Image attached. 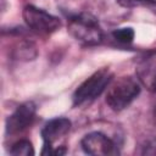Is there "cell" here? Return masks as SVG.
Returning <instances> with one entry per match:
<instances>
[{"instance_id":"1","label":"cell","mask_w":156,"mask_h":156,"mask_svg":"<svg viewBox=\"0 0 156 156\" xmlns=\"http://www.w3.org/2000/svg\"><path fill=\"white\" fill-rule=\"evenodd\" d=\"M140 85L132 77H122L113 82L107 89L106 102L113 111H121L130 105L139 95Z\"/></svg>"},{"instance_id":"2","label":"cell","mask_w":156,"mask_h":156,"mask_svg":"<svg viewBox=\"0 0 156 156\" xmlns=\"http://www.w3.org/2000/svg\"><path fill=\"white\" fill-rule=\"evenodd\" d=\"M68 32L76 40L85 45H96L102 40V30L98 20L89 13L72 17L68 22Z\"/></svg>"},{"instance_id":"3","label":"cell","mask_w":156,"mask_h":156,"mask_svg":"<svg viewBox=\"0 0 156 156\" xmlns=\"http://www.w3.org/2000/svg\"><path fill=\"white\" fill-rule=\"evenodd\" d=\"M112 73L108 68H101L85 79L73 94V104L82 105L98 98L111 83Z\"/></svg>"},{"instance_id":"4","label":"cell","mask_w":156,"mask_h":156,"mask_svg":"<svg viewBox=\"0 0 156 156\" xmlns=\"http://www.w3.org/2000/svg\"><path fill=\"white\" fill-rule=\"evenodd\" d=\"M23 20L29 28L39 33H51L60 27V20L57 17L33 5L23 9Z\"/></svg>"},{"instance_id":"5","label":"cell","mask_w":156,"mask_h":156,"mask_svg":"<svg viewBox=\"0 0 156 156\" xmlns=\"http://www.w3.org/2000/svg\"><path fill=\"white\" fill-rule=\"evenodd\" d=\"M84 152L94 156H107L118 154L116 144L108 139L105 134L99 132H93L87 134L80 141Z\"/></svg>"},{"instance_id":"6","label":"cell","mask_w":156,"mask_h":156,"mask_svg":"<svg viewBox=\"0 0 156 156\" xmlns=\"http://www.w3.org/2000/svg\"><path fill=\"white\" fill-rule=\"evenodd\" d=\"M69 128L71 122L65 117H57L49 121L41 129V136L44 140V149L41 151V155H51L52 144L65 136L68 133Z\"/></svg>"},{"instance_id":"7","label":"cell","mask_w":156,"mask_h":156,"mask_svg":"<svg viewBox=\"0 0 156 156\" xmlns=\"http://www.w3.org/2000/svg\"><path fill=\"white\" fill-rule=\"evenodd\" d=\"M35 115V105L33 102H24L20 105L16 111L7 118L6 121V132L9 134H15L26 129L32 121L34 119Z\"/></svg>"},{"instance_id":"8","label":"cell","mask_w":156,"mask_h":156,"mask_svg":"<svg viewBox=\"0 0 156 156\" xmlns=\"http://www.w3.org/2000/svg\"><path fill=\"white\" fill-rule=\"evenodd\" d=\"M10 154L13 156H30L34 155V150L28 140H20L12 145Z\"/></svg>"},{"instance_id":"9","label":"cell","mask_w":156,"mask_h":156,"mask_svg":"<svg viewBox=\"0 0 156 156\" xmlns=\"http://www.w3.org/2000/svg\"><path fill=\"white\" fill-rule=\"evenodd\" d=\"M113 38L121 43H130L134 38V30L129 27L127 28H119V29H116L113 30L112 33Z\"/></svg>"},{"instance_id":"10","label":"cell","mask_w":156,"mask_h":156,"mask_svg":"<svg viewBox=\"0 0 156 156\" xmlns=\"http://www.w3.org/2000/svg\"><path fill=\"white\" fill-rule=\"evenodd\" d=\"M118 4L123 7H135L140 5H152L156 0H117Z\"/></svg>"},{"instance_id":"11","label":"cell","mask_w":156,"mask_h":156,"mask_svg":"<svg viewBox=\"0 0 156 156\" xmlns=\"http://www.w3.org/2000/svg\"><path fill=\"white\" fill-rule=\"evenodd\" d=\"M143 155H156V140L149 141L144 149H143Z\"/></svg>"},{"instance_id":"12","label":"cell","mask_w":156,"mask_h":156,"mask_svg":"<svg viewBox=\"0 0 156 156\" xmlns=\"http://www.w3.org/2000/svg\"><path fill=\"white\" fill-rule=\"evenodd\" d=\"M154 122L156 123V108L154 110Z\"/></svg>"},{"instance_id":"13","label":"cell","mask_w":156,"mask_h":156,"mask_svg":"<svg viewBox=\"0 0 156 156\" xmlns=\"http://www.w3.org/2000/svg\"><path fill=\"white\" fill-rule=\"evenodd\" d=\"M154 88L156 89V76H155V79H154Z\"/></svg>"}]
</instances>
